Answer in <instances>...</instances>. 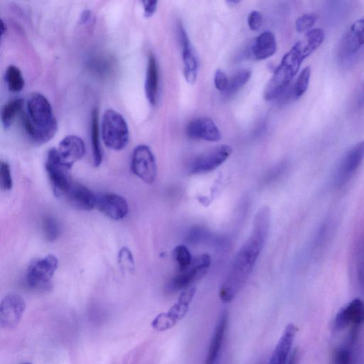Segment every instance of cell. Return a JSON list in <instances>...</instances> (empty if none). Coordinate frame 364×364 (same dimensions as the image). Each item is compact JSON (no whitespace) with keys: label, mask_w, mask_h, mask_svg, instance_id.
Here are the masks:
<instances>
[{"label":"cell","mask_w":364,"mask_h":364,"mask_svg":"<svg viewBox=\"0 0 364 364\" xmlns=\"http://www.w3.org/2000/svg\"><path fill=\"white\" fill-rule=\"evenodd\" d=\"M269 225L270 210L263 206L256 213L252 232L237 252L220 287L219 296L223 302L231 301L245 284L265 244Z\"/></svg>","instance_id":"cell-1"},{"label":"cell","mask_w":364,"mask_h":364,"mask_svg":"<svg viewBox=\"0 0 364 364\" xmlns=\"http://www.w3.org/2000/svg\"><path fill=\"white\" fill-rule=\"evenodd\" d=\"M325 33L321 28H314L304 36L283 56L280 64L267 82L263 97L270 101L281 96L287 90L291 81L308 56L313 53L323 42Z\"/></svg>","instance_id":"cell-2"},{"label":"cell","mask_w":364,"mask_h":364,"mask_svg":"<svg viewBox=\"0 0 364 364\" xmlns=\"http://www.w3.org/2000/svg\"><path fill=\"white\" fill-rule=\"evenodd\" d=\"M24 132L35 144L50 141L57 132V120L48 99L41 93L31 95L20 114Z\"/></svg>","instance_id":"cell-3"},{"label":"cell","mask_w":364,"mask_h":364,"mask_svg":"<svg viewBox=\"0 0 364 364\" xmlns=\"http://www.w3.org/2000/svg\"><path fill=\"white\" fill-rule=\"evenodd\" d=\"M58 266L53 255L33 259L26 270L25 284L33 291H47L52 288V279Z\"/></svg>","instance_id":"cell-4"},{"label":"cell","mask_w":364,"mask_h":364,"mask_svg":"<svg viewBox=\"0 0 364 364\" xmlns=\"http://www.w3.org/2000/svg\"><path fill=\"white\" fill-rule=\"evenodd\" d=\"M101 132L103 141L108 148L119 151L127 146L129 138L128 125L123 116L117 111L112 109L105 111Z\"/></svg>","instance_id":"cell-5"},{"label":"cell","mask_w":364,"mask_h":364,"mask_svg":"<svg viewBox=\"0 0 364 364\" xmlns=\"http://www.w3.org/2000/svg\"><path fill=\"white\" fill-rule=\"evenodd\" d=\"M196 294V288L190 287L180 294L176 302L168 311L158 314L152 321L151 326L158 331H166L173 327L186 315L189 305Z\"/></svg>","instance_id":"cell-6"},{"label":"cell","mask_w":364,"mask_h":364,"mask_svg":"<svg viewBox=\"0 0 364 364\" xmlns=\"http://www.w3.org/2000/svg\"><path fill=\"white\" fill-rule=\"evenodd\" d=\"M45 168L55 196H65L74 181L70 172L71 168L60 161L55 147L48 152Z\"/></svg>","instance_id":"cell-7"},{"label":"cell","mask_w":364,"mask_h":364,"mask_svg":"<svg viewBox=\"0 0 364 364\" xmlns=\"http://www.w3.org/2000/svg\"><path fill=\"white\" fill-rule=\"evenodd\" d=\"M133 173L148 184H152L156 178L157 166L151 149L144 144L138 145L133 150L131 164Z\"/></svg>","instance_id":"cell-8"},{"label":"cell","mask_w":364,"mask_h":364,"mask_svg":"<svg viewBox=\"0 0 364 364\" xmlns=\"http://www.w3.org/2000/svg\"><path fill=\"white\" fill-rule=\"evenodd\" d=\"M211 264L210 257L207 254L200 255L193 258L191 263L184 269L178 271L169 284L171 291L184 290L201 278L208 271Z\"/></svg>","instance_id":"cell-9"},{"label":"cell","mask_w":364,"mask_h":364,"mask_svg":"<svg viewBox=\"0 0 364 364\" xmlns=\"http://www.w3.org/2000/svg\"><path fill=\"white\" fill-rule=\"evenodd\" d=\"M364 159V139L348 149L341 157L335 173L333 183L341 187L348 183Z\"/></svg>","instance_id":"cell-10"},{"label":"cell","mask_w":364,"mask_h":364,"mask_svg":"<svg viewBox=\"0 0 364 364\" xmlns=\"http://www.w3.org/2000/svg\"><path fill=\"white\" fill-rule=\"evenodd\" d=\"M232 153V148L230 146L219 145L195 157L189 164L188 172L191 174L210 172L223 164Z\"/></svg>","instance_id":"cell-11"},{"label":"cell","mask_w":364,"mask_h":364,"mask_svg":"<svg viewBox=\"0 0 364 364\" xmlns=\"http://www.w3.org/2000/svg\"><path fill=\"white\" fill-rule=\"evenodd\" d=\"M364 46V17L353 22L341 39L338 58L341 61L353 58Z\"/></svg>","instance_id":"cell-12"},{"label":"cell","mask_w":364,"mask_h":364,"mask_svg":"<svg viewBox=\"0 0 364 364\" xmlns=\"http://www.w3.org/2000/svg\"><path fill=\"white\" fill-rule=\"evenodd\" d=\"M26 309V303L21 296L9 294L0 304V325L5 329H13L20 322Z\"/></svg>","instance_id":"cell-13"},{"label":"cell","mask_w":364,"mask_h":364,"mask_svg":"<svg viewBox=\"0 0 364 364\" xmlns=\"http://www.w3.org/2000/svg\"><path fill=\"white\" fill-rule=\"evenodd\" d=\"M55 151L60 161L71 168L75 162L85 156V145L80 137L68 135L60 141Z\"/></svg>","instance_id":"cell-14"},{"label":"cell","mask_w":364,"mask_h":364,"mask_svg":"<svg viewBox=\"0 0 364 364\" xmlns=\"http://www.w3.org/2000/svg\"><path fill=\"white\" fill-rule=\"evenodd\" d=\"M96 208L114 220L123 219L129 212L127 200L115 193H104L97 196Z\"/></svg>","instance_id":"cell-15"},{"label":"cell","mask_w":364,"mask_h":364,"mask_svg":"<svg viewBox=\"0 0 364 364\" xmlns=\"http://www.w3.org/2000/svg\"><path fill=\"white\" fill-rule=\"evenodd\" d=\"M179 41L182 47L183 74L189 84H193L197 79L198 60L183 26L178 27Z\"/></svg>","instance_id":"cell-16"},{"label":"cell","mask_w":364,"mask_h":364,"mask_svg":"<svg viewBox=\"0 0 364 364\" xmlns=\"http://www.w3.org/2000/svg\"><path fill=\"white\" fill-rule=\"evenodd\" d=\"M364 323V301L355 299L348 303L337 313L334 326L336 329L342 330L348 326Z\"/></svg>","instance_id":"cell-17"},{"label":"cell","mask_w":364,"mask_h":364,"mask_svg":"<svg viewBox=\"0 0 364 364\" xmlns=\"http://www.w3.org/2000/svg\"><path fill=\"white\" fill-rule=\"evenodd\" d=\"M186 134L191 139L208 141H218L221 138L215 122L207 117H200L190 122L186 128Z\"/></svg>","instance_id":"cell-18"},{"label":"cell","mask_w":364,"mask_h":364,"mask_svg":"<svg viewBox=\"0 0 364 364\" xmlns=\"http://www.w3.org/2000/svg\"><path fill=\"white\" fill-rule=\"evenodd\" d=\"M65 197L74 208L82 210H90L96 208V196L91 190L78 183L73 182Z\"/></svg>","instance_id":"cell-19"},{"label":"cell","mask_w":364,"mask_h":364,"mask_svg":"<svg viewBox=\"0 0 364 364\" xmlns=\"http://www.w3.org/2000/svg\"><path fill=\"white\" fill-rule=\"evenodd\" d=\"M228 314L224 311L215 326L204 364H217L228 327Z\"/></svg>","instance_id":"cell-20"},{"label":"cell","mask_w":364,"mask_h":364,"mask_svg":"<svg viewBox=\"0 0 364 364\" xmlns=\"http://www.w3.org/2000/svg\"><path fill=\"white\" fill-rule=\"evenodd\" d=\"M297 331L293 323L288 324L272 354L268 364H287Z\"/></svg>","instance_id":"cell-21"},{"label":"cell","mask_w":364,"mask_h":364,"mask_svg":"<svg viewBox=\"0 0 364 364\" xmlns=\"http://www.w3.org/2000/svg\"><path fill=\"white\" fill-rule=\"evenodd\" d=\"M144 90L149 102L154 105L159 90V69L156 58L151 53L148 55Z\"/></svg>","instance_id":"cell-22"},{"label":"cell","mask_w":364,"mask_h":364,"mask_svg":"<svg viewBox=\"0 0 364 364\" xmlns=\"http://www.w3.org/2000/svg\"><path fill=\"white\" fill-rule=\"evenodd\" d=\"M277 50L275 36L271 31L262 33L255 40L252 53L257 60H264L273 55Z\"/></svg>","instance_id":"cell-23"},{"label":"cell","mask_w":364,"mask_h":364,"mask_svg":"<svg viewBox=\"0 0 364 364\" xmlns=\"http://www.w3.org/2000/svg\"><path fill=\"white\" fill-rule=\"evenodd\" d=\"M24 100L14 98L3 105L1 110V119L5 128H9L17 115L20 114L24 107Z\"/></svg>","instance_id":"cell-24"},{"label":"cell","mask_w":364,"mask_h":364,"mask_svg":"<svg viewBox=\"0 0 364 364\" xmlns=\"http://www.w3.org/2000/svg\"><path fill=\"white\" fill-rule=\"evenodd\" d=\"M90 135L94 165L100 166L102 160V150L99 139L98 111L93 109L91 114Z\"/></svg>","instance_id":"cell-25"},{"label":"cell","mask_w":364,"mask_h":364,"mask_svg":"<svg viewBox=\"0 0 364 364\" xmlns=\"http://www.w3.org/2000/svg\"><path fill=\"white\" fill-rule=\"evenodd\" d=\"M4 79L8 89L12 92H18L24 87V78L19 68L14 65L7 67Z\"/></svg>","instance_id":"cell-26"},{"label":"cell","mask_w":364,"mask_h":364,"mask_svg":"<svg viewBox=\"0 0 364 364\" xmlns=\"http://www.w3.org/2000/svg\"><path fill=\"white\" fill-rule=\"evenodd\" d=\"M251 70L242 69L236 73L230 80H229L228 86L224 92L226 95H231L239 90L245 84H246L251 77Z\"/></svg>","instance_id":"cell-27"},{"label":"cell","mask_w":364,"mask_h":364,"mask_svg":"<svg viewBox=\"0 0 364 364\" xmlns=\"http://www.w3.org/2000/svg\"><path fill=\"white\" fill-rule=\"evenodd\" d=\"M311 77V68L306 67L299 74L294 87L291 88L292 97L294 100L300 98L306 91Z\"/></svg>","instance_id":"cell-28"},{"label":"cell","mask_w":364,"mask_h":364,"mask_svg":"<svg viewBox=\"0 0 364 364\" xmlns=\"http://www.w3.org/2000/svg\"><path fill=\"white\" fill-rule=\"evenodd\" d=\"M351 343L336 348L331 357V364H353Z\"/></svg>","instance_id":"cell-29"},{"label":"cell","mask_w":364,"mask_h":364,"mask_svg":"<svg viewBox=\"0 0 364 364\" xmlns=\"http://www.w3.org/2000/svg\"><path fill=\"white\" fill-rule=\"evenodd\" d=\"M173 257L178 264V271L186 269L192 262L193 258L188 249L183 245H178L173 250Z\"/></svg>","instance_id":"cell-30"},{"label":"cell","mask_w":364,"mask_h":364,"mask_svg":"<svg viewBox=\"0 0 364 364\" xmlns=\"http://www.w3.org/2000/svg\"><path fill=\"white\" fill-rule=\"evenodd\" d=\"M43 231L48 241H54L60 233V227L56 220L51 216H46L43 220Z\"/></svg>","instance_id":"cell-31"},{"label":"cell","mask_w":364,"mask_h":364,"mask_svg":"<svg viewBox=\"0 0 364 364\" xmlns=\"http://www.w3.org/2000/svg\"><path fill=\"white\" fill-rule=\"evenodd\" d=\"M356 273L358 281L364 289V237L359 241L356 252Z\"/></svg>","instance_id":"cell-32"},{"label":"cell","mask_w":364,"mask_h":364,"mask_svg":"<svg viewBox=\"0 0 364 364\" xmlns=\"http://www.w3.org/2000/svg\"><path fill=\"white\" fill-rule=\"evenodd\" d=\"M317 20V16L314 14H304L297 18L295 23L296 29L299 32H307L313 27Z\"/></svg>","instance_id":"cell-33"},{"label":"cell","mask_w":364,"mask_h":364,"mask_svg":"<svg viewBox=\"0 0 364 364\" xmlns=\"http://www.w3.org/2000/svg\"><path fill=\"white\" fill-rule=\"evenodd\" d=\"M0 183L3 189L9 191L12 188L13 181L9 164L4 161L0 164Z\"/></svg>","instance_id":"cell-34"},{"label":"cell","mask_w":364,"mask_h":364,"mask_svg":"<svg viewBox=\"0 0 364 364\" xmlns=\"http://www.w3.org/2000/svg\"><path fill=\"white\" fill-rule=\"evenodd\" d=\"M119 263L125 269H132L134 267V257L131 251L126 247H123L119 252Z\"/></svg>","instance_id":"cell-35"},{"label":"cell","mask_w":364,"mask_h":364,"mask_svg":"<svg viewBox=\"0 0 364 364\" xmlns=\"http://www.w3.org/2000/svg\"><path fill=\"white\" fill-rule=\"evenodd\" d=\"M229 80L225 73L220 69H218L214 75V85L220 90L225 92L228 86Z\"/></svg>","instance_id":"cell-36"},{"label":"cell","mask_w":364,"mask_h":364,"mask_svg":"<svg viewBox=\"0 0 364 364\" xmlns=\"http://www.w3.org/2000/svg\"><path fill=\"white\" fill-rule=\"evenodd\" d=\"M250 28L252 31H258L262 24V15L256 10L252 11L247 19Z\"/></svg>","instance_id":"cell-37"},{"label":"cell","mask_w":364,"mask_h":364,"mask_svg":"<svg viewBox=\"0 0 364 364\" xmlns=\"http://www.w3.org/2000/svg\"><path fill=\"white\" fill-rule=\"evenodd\" d=\"M144 6V16L149 18L153 16L157 8V1H141Z\"/></svg>","instance_id":"cell-38"},{"label":"cell","mask_w":364,"mask_h":364,"mask_svg":"<svg viewBox=\"0 0 364 364\" xmlns=\"http://www.w3.org/2000/svg\"><path fill=\"white\" fill-rule=\"evenodd\" d=\"M298 363V351L297 349L291 350L287 364H297Z\"/></svg>","instance_id":"cell-39"},{"label":"cell","mask_w":364,"mask_h":364,"mask_svg":"<svg viewBox=\"0 0 364 364\" xmlns=\"http://www.w3.org/2000/svg\"><path fill=\"white\" fill-rule=\"evenodd\" d=\"M91 16V12L90 10H85L81 13L80 16V23H85L88 21Z\"/></svg>","instance_id":"cell-40"},{"label":"cell","mask_w":364,"mask_h":364,"mask_svg":"<svg viewBox=\"0 0 364 364\" xmlns=\"http://www.w3.org/2000/svg\"><path fill=\"white\" fill-rule=\"evenodd\" d=\"M0 28H1V37L2 38L6 31V26L2 19L0 20Z\"/></svg>","instance_id":"cell-41"},{"label":"cell","mask_w":364,"mask_h":364,"mask_svg":"<svg viewBox=\"0 0 364 364\" xmlns=\"http://www.w3.org/2000/svg\"><path fill=\"white\" fill-rule=\"evenodd\" d=\"M227 2H228V4H230V5H231V4H234V5H235V4H237V3H239V1H232V0H231V1H228Z\"/></svg>","instance_id":"cell-42"},{"label":"cell","mask_w":364,"mask_h":364,"mask_svg":"<svg viewBox=\"0 0 364 364\" xmlns=\"http://www.w3.org/2000/svg\"><path fill=\"white\" fill-rule=\"evenodd\" d=\"M20 364H31L30 363H20Z\"/></svg>","instance_id":"cell-43"}]
</instances>
